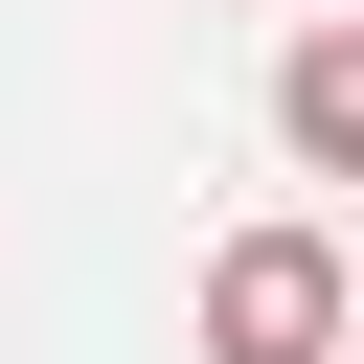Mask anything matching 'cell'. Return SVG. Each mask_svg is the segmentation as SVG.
Listing matches in <instances>:
<instances>
[{"label": "cell", "mask_w": 364, "mask_h": 364, "mask_svg": "<svg viewBox=\"0 0 364 364\" xmlns=\"http://www.w3.org/2000/svg\"><path fill=\"white\" fill-rule=\"evenodd\" d=\"M341 318H364L341 228H228L205 250V364H341Z\"/></svg>", "instance_id": "obj_1"}, {"label": "cell", "mask_w": 364, "mask_h": 364, "mask_svg": "<svg viewBox=\"0 0 364 364\" xmlns=\"http://www.w3.org/2000/svg\"><path fill=\"white\" fill-rule=\"evenodd\" d=\"M273 136H296L318 182H364V23H296V46H273Z\"/></svg>", "instance_id": "obj_2"}]
</instances>
